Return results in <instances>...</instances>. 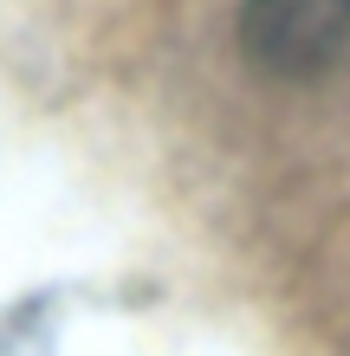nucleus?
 <instances>
[{
  "label": "nucleus",
  "mask_w": 350,
  "mask_h": 356,
  "mask_svg": "<svg viewBox=\"0 0 350 356\" xmlns=\"http://www.w3.org/2000/svg\"><path fill=\"white\" fill-rule=\"evenodd\" d=\"M240 46L266 78H318L350 52V0H240Z\"/></svg>",
  "instance_id": "nucleus-1"
}]
</instances>
